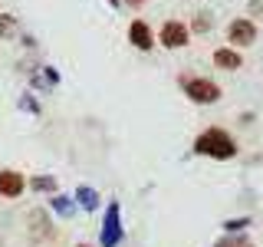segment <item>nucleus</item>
Here are the masks:
<instances>
[{
    "instance_id": "obj_1",
    "label": "nucleus",
    "mask_w": 263,
    "mask_h": 247,
    "mask_svg": "<svg viewBox=\"0 0 263 247\" xmlns=\"http://www.w3.org/2000/svg\"><path fill=\"white\" fill-rule=\"evenodd\" d=\"M194 152L211 155V158H230V155L237 152V145H234V138H230L224 129H208V132H201V135H197Z\"/></svg>"
},
{
    "instance_id": "obj_2",
    "label": "nucleus",
    "mask_w": 263,
    "mask_h": 247,
    "mask_svg": "<svg viewBox=\"0 0 263 247\" xmlns=\"http://www.w3.org/2000/svg\"><path fill=\"white\" fill-rule=\"evenodd\" d=\"M181 82H184V93L194 102H217V96H220V89L211 79H181Z\"/></svg>"
},
{
    "instance_id": "obj_3",
    "label": "nucleus",
    "mask_w": 263,
    "mask_h": 247,
    "mask_svg": "<svg viewBox=\"0 0 263 247\" xmlns=\"http://www.w3.org/2000/svg\"><path fill=\"white\" fill-rule=\"evenodd\" d=\"M161 43L168 46V49H178V46H184L187 43V27L181 20H168L161 27Z\"/></svg>"
},
{
    "instance_id": "obj_4",
    "label": "nucleus",
    "mask_w": 263,
    "mask_h": 247,
    "mask_svg": "<svg viewBox=\"0 0 263 247\" xmlns=\"http://www.w3.org/2000/svg\"><path fill=\"white\" fill-rule=\"evenodd\" d=\"M227 33H230V40H234V43H240V46H250L253 40H257V27H253L250 20H234Z\"/></svg>"
},
{
    "instance_id": "obj_5",
    "label": "nucleus",
    "mask_w": 263,
    "mask_h": 247,
    "mask_svg": "<svg viewBox=\"0 0 263 247\" xmlns=\"http://www.w3.org/2000/svg\"><path fill=\"white\" fill-rule=\"evenodd\" d=\"M20 191H23V175H20V171H10V168L0 171V195H4V198H16Z\"/></svg>"
},
{
    "instance_id": "obj_6",
    "label": "nucleus",
    "mask_w": 263,
    "mask_h": 247,
    "mask_svg": "<svg viewBox=\"0 0 263 247\" xmlns=\"http://www.w3.org/2000/svg\"><path fill=\"white\" fill-rule=\"evenodd\" d=\"M128 40H132V43H135L138 49H148V46L155 43V37H152V30H148V23H145V20H135V23L128 27Z\"/></svg>"
},
{
    "instance_id": "obj_7",
    "label": "nucleus",
    "mask_w": 263,
    "mask_h": 247,
    "mask_svg": "<svg viewBox=\"0 0 263 247\" xmlns=\"http://www.w3.org/2000/svg\"><path fill=\"white\" fill-rule=\"evenodd\" d=\"M214 63L220 66V69H240V53H234V49H217L214 53Z\"/></svg>"
},
{
    "instance_id": "obj_8",
    "label": "nucleus",
    "mask_w": 263,
    "mask_h": 247,
    "mask_svg": "<svg viewBox=\"0 0 263 247\" xmlns=\"http://www.w3.org/2000/svg\"><path fill=\"white\" fill-rule=\"evenodd\" d=\"M16 33V20L10 13H0V37H13Z\"/></svg>"
},
{
    "instance_id": "obj_9",
    "label": "nucleus",
    "mask_w": 263,
    "mask_h": 247,
    "mask_svg": "<svg viewBox=\"0 0 263 247\" xmlns=\"http://www.w3.org/2000/svg\"><path fill=\"white\" fill-rule=\"evenodd\" d=\"M125 4H145V0H125Z\"/></svg>"
},
{
    "instance_id": "obj_10",
    "label": "nucleus",
    "mask_w": 263,
    "mask_h": 247,
    "mask_svg": "<svg viewBox=\"0 0 263 247\" xmlns=\"http://www.w3.org/2000/svg\"><path fill=\"white\" fill-rule=\"evenodd\" d=\"M79 247H92V244H79Z\"/></svg>"
},
{
    "instance_id": "obj_11",
    "label": "nucleus",
    "mask_w": 263,
    "mask_h": 247,
    "mask_svg": "<svg viewBox=\"0 0 263 247\" xmlns=\"http://www.w3.org/2000/svg\"><path fill=\"white\" fill-rule=\"evenodd\" d=\"M247 247H253V244H247Z\"/></svg>"
}]
</instances>
